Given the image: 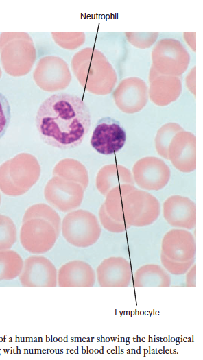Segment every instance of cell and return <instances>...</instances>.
<instances>
[{"label": "cell", "instance_id": "obj_24", "mask_svg": "<svg viewBox=\"0 0 203 360\" xmlns=\"http://www.w3.org/2000/svg\"><path fill=\"white\" fill-rule=\"evenodd\" d=\"M17 240V230L12 219L0 214V250H9Z\"/></svg>", "mask_w": 203, "mask_h": 360}, {"label": "cell", "instance_id": "obj_26", "mask_svg": "<svg viewBox=\"0 0 203 360\" xmlns=\"http://www.w3.org/2000/svg\"><path fill=\"white\" fill-rule=\"evenodd\" d=\"M99 218L102 226L110 232L121 233L130 227L123 222L115 221L110 217L106 211L104 204H102L99 208Z\"/></svg>", "mask_w": 203, "mask_h": 360}, {"label": "cell", "instance_id": "obj_6", "mask_svg": "<svg viewBox=\"0 0 203 360\" xmlns=\"http://www.w3.org/2000/svg\"><path fill=\"white\" fill-rule=\"evenodd\" d=\"M84 191L79 183L53 176L45 187L44 196L51 206L61 212L69 213L80 206Z\"/></svg>", "mask_w": 203, "mask_h": 360}, {"label": "cell", "instance_id": "obj_22", "mask_svg": "<svg viewBox=\"0 0 203 360\" xmlns=\"http://www.w3.org/2000/svg\"><path fill=\"white\" fill-rule=\"evenodd\" d=\"M40 218L49 221L55 228L58 236L61 230V219L58 213L50 206L39 203L29 206L25 212L22 221Z\"/></svg>", "mask_w": 203, "mask_h": 360}, {"label": "cell", "instance_id": "obj_8", "mask_svg": "<svg viewBox=\"0 0 203 360\" xmlns=\"http://www.w3.org/2000/svg\"><path fill=\"white\" fill-rule=\"evenodd\" d=\"M134 183L147 191H158L164 188L170 180L171 171L167 165L156 157L141 158L133 166Z\"/></svg>", "mask_w": 203, "mask_h": 360}, {"label": "cell", "instance_id": "obj_23", "mask_svg": "<svg viewBox=\"0 0 203 360\" xmlns=\"http://www.w3.org/2000/svg\"><path fill=\"white\" fill-rule=\"evenodd\" d=\"M181 130L182 129L179 125L173 123L164 125L158 130L155 139L156 148L162 157L168 159L167 151L171 139Z\"/></svg>", "mask_w": 203, "mask_h": 360}, {"label": "cell", "instance_id": "obj_4", "mask_svg": "<svg viewBox=\"0 0 203 360\" xmlns=\"http://www.w3.org/2000/svg\"><path fill=\"white\" fill-rule=\"evenodd\" d=\"M61 231L64 239L77 248H88L99 239L102 228L97 217L84 209L69 212L61 222Z\"/></svg>", "mask_w": 203, "mask_h": 360}, {"label": "cell", "instance_id": "obj_9", "mask_svg": "<svg viewBox=\"0 0 203 360\" xmlns=\"http://www.w3.org/2000/svg\"><path fill=\"white\" fill-rule=\"evenodd\" d=\"M57 274L55 265L49 259L34 254L24 261L19 280L25 287H56Z\"/></svg>", "mask_w": 203, "mask_h": 360}, {"label": "cell", "instance_id": "obj_19", "mask_svg": "<svg viewBox=\"0 0 203 360\" xmlns=\"http://www.w3.org/2000/svg\"><path fill=\"white\" fill-rule=\"evenodd\" d=\"M53 175L79 183L84 190L88 186L87 169L82 163L75 159L64 158L59 161L53 168Z\"/></svg>", "mask_w": 203, "mask_h": 360}, {"label": "cell", "instance_id": "obj_15", "mask_svg": "<svg viewBox=\"0 0 203 360\" xmlns=\"http://www.w3.org/2000/svg\"><path fill=\"white\" fill-rule=\"evenodd\" d=\"M168 158L174 167L183 173L196 168L195 138L190 132H180L172 139L167 151Z\"/></svg>", "mask_w": 203, "mask_h": 360}, {"label": "cell", "instance_id": "obj_25", "mask_svg": "<svg viewBox=\"0 0 203 360\" xmlns=\"http://www.w3.org/2000/svg\"><path fill=\"white\" fill-rule=\"evenodd\" d=\"M160 261L163 267L169 273L175 276L185 274L195 263L194 259L181 262L171 260L160 252Z\"/></svg>", "mask_w": 203, "mask_h": 360}, {"label": "cell", "instance_id": "obj_18", "mask_svg": "<svg viewBox=\"0 0 203 360\" xmlns=\"http://www.w3.org/2000/svg\"><path fill=\"white\" fill-rule=\"evenodd\" d=\"M134 287H169L171 276L163 266L149 263L141 266L132 276Z\"/></svg>", "mask_w": 203, "mask_h": 360}, {"label": "cell", "instance_id": "obj_13", "mask_svg": "<svg viewBox=\"0 0 203 360\" xmlns=\"http://www.w3.org/2000/svg\"><path fill=\"white\" fill-rule=\"evenodd\" d=\"M95 274L101 287H127L132 279L130 263L121 256L104 259L97 266Z\"/></svg>", "mask_w": 203, "mask_h": 360}, {"label": "cell", "instance_id": "obj_10", "mask_svg": "<svg viewBox=\"0 0 203 360\" xmlns=\"http://www.w3.org/2000/svg\"><path fill=\"white\" fill-rule=\"evenodd\" d=\"M126 141V133L116 119L106 117L96 123L91 139V146L99 154L109 155L120 150Z\"/></svg>", "mask_w": 203, "mask_h": 360}, {"label": "cell", "instance_id": "obj_2", "mask_svg": "<svg viewBox=\"0 0 203 360\" xmlns=\"http://www.w3.org/2000/svg\"><path fill=\"white\" fill-rule=\"evenodd\" d=\"M40 175L37 158L20 153L0 165V190L9 196L22 195L37 182Z\"/></svg>", "mask_w": 203, "mask_h": 360}, {"label": "cell", "instance_id": "obj_28", "mask_svg": "<svg viewBox=\"0 0 203 360\" xmlns=\"http://www.w3.org/2000/svg\"><path fill=\"white\" fill-rule=\"evenodd\" d=\"M185 284L187 287H196V265L194 263L186 272Z\"/></svg>", "mask_w": 203, "mask_h": 360}, {"label": "cell", "instance_id": "obj_27", "mask_svg": "<svg viewBox=\"0 0 203 360\" xmlns=\"http://www.w3.org/2000/svg\"><path fill=\"white\" fill-rule=\"evenodd\" d=\"M11 119V108L7 97L0 92V139L5 133Z\"/></svg>", "mask_w": 203, "mask_h": 360}, {"label": "cell", "instance_id": "obj_1", "mask_svg": "<svg viewBox=\"0 0 203 360\" xmlns=\"http://www.w3.org/2000/svg\"><path fill=\"white\" fill-rule=\"evenodd\" d=\"M36 125L43 142L60 149L79 146L91 127V114L78 96L65 93L48 97L39 106Z\"/></svg>", "mask_w": 203, "mask_h": 360}, {"label": "cell", "instance_id": "obj_29", "mask_svg": "<svg viewBox=\"0 0 203 360\" xmlns=\"http://www.w3.org/2000/svg\"><path fill=\"white\" fill-rule=\"evenodd\" d=\"M1 74H2V73H1V68H0V78H1Z\"/></svg>", "mask_w": 203, "mask_h": 360}, {"label": "cell", "instance_id": "obj_12", "mask_svg": "<svg viewBox=\"0 0 203 360\" xmlns=\"http://www.w3.org/2000/svg\"><path fill=\"white\" fill-rule=\"evenodd\" d=\"M163 217L176 228L191 230L196 225V205L187 197L174 195L163 205Z\"/></svg>", "mask_w": 203, "mask_h": 360}, {"label": "cell", "instance_id": "obj_16", "mask_svg": "<svg viewBox=\"0 0 203 360\" xmlns=\"http://www.w3.org/2000/svg\"><path fill=\"white\" fill-rule=\"evenodd\" d=\"M96 280L93 268L88 263L73 260L62 265L58 271L57 285L60 287H92Z\"/></svg>", "mask_w": 203, "mask_h": 360}, {"label": "cell", "instance_id": "obj_14", "mask_svg": "<svg viewBox=\"0 0 203 360\" xmlns=\"http://www.w3.org/2000/svg\"><path fill=\"white\" fill-rule=\"evenodd\" d=\"M161 253L176 261H188L195 259V240L189 231L174 228L165 234L161 243Z\"/></svg>", "mask_w": 203, "mask_h": 360}, {"label": "cell", "instance_id": "obj_7", "mask_svg": "<svg viewBox=\"0 0 203 360\" xmlns=\"http://www.w3.org/2000/svg\"><path fill=\"white\" fill-rule=\"evenodd\" d=\"M19 237L25 250L33 254H42L53 247L58 236L49 221L33 218L23 221Z\"/></svg>", "mask_w": 203, "mask_h": 360}, {"label": "cell", "instance_id": "obj_20", "mask_svg": "<svg viewBox=\"0 0 203 360\" xmlns=\"http://www.w3.org/2000/svg\"><path fill=\"white\" fill-rule=\"evenodd\" d=\"M134 185L121 184L112 188L106 195L104 203L106 211L114 220L123 222L122 200L125 195L135 189Z\"/></svg>", "mask_w": 203, "mask_h": 360}, {"label": "cell", "instance_id": "obj_11", "mask_svg": "<svg viewBox=\"0 0 203 360\" xmlns=\"http://www.w3.org/2000/svg\"><path fill=\"white\" fill-rule=\"evenodd\" d=\"M33 77L41 89L53 91L67 86L61 80L69 84L70 74L67 64L62 59L54 56H45L38 62Z\"/></svg>", "mask_w": 203, "mask_h": 360}, {"label": "cell", "instance_id": "obj_3", "mask_svg": "<svg viewBox=\"0 0 203 360\" xmlns=\"http://www.w3.org/2000/svg\"><path fill=\"white\" fill-rule=\"evenodd\" d=\"M0 55L4 71L11 76L19 77L31 71L36 51L29 34L3 32L0 34Z\"/></svg>", "mask_w": 203, "mask_h": 360}, {"label": "cell", "instance_id": "obj_17", "mask_svg": "<svg viewBox=\"0 0 203 360\" xmlns=\"http://www.w3.org/2000/svg\"><path fill=\"white\" fill-rule=\"evenodd\" d=\"M134 184L131 171L126 167L117 164L106 165L102 167L95 179L96 187L104 196L115 187Z\"/></svg>", "mask_w": 203, "mask_h": 360}, {"label": "cell", "instance_id": "obj_5", "mask_svg": "<svg viewBox=\"0 0 203 360\" xmlns=\"http://www.w3.org/2000/svg\"><path fill=\"white\" fill-rule=\"evenodd\" d=\"M121 206L124 223L130 226H149L157 220L160 213L157 198L136 188L123 196Z\"/></svg>", "mask_w": 203, "mask_h": 360}, {"label": "cell", "instance_id": "obj_30", "mask_svg": "<svg viewBox=\"0 0 203 360\" xmlns=\"http://www.w3.org/2000/svg\"><path fill=\"white\" fill-rule=\"evenodd\" d=\"M1 195H0V205H1Z\"/></svg>", "mask_w": 203, "mask_h": 360}, {"label": "cell", "instance_id": "obj_21", "mask_svg": "<svg viewBox=\"0 0 203 360\" xmlns=\"http://www.w3.org/2000/svg\"><path fill=\"white\" fill-rule=\"evenodd\" d=\"M23 262L16 251L10 249L0 250V281L11 280L19 277Z\"/></svg>", "mask_w": 203, "mask_h": 360}]
</instances>
